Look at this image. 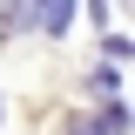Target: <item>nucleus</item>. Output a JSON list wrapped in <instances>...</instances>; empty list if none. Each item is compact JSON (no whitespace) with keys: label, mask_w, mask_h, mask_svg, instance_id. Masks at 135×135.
I'll return each mask as SVG.
<instances>
[{"label":"nucleus","mask_w":135,"mask_h":135,"mask_svg":"<svg viewBox=\"0 0 135 135\" xmlns=\"http://www.w3.org/2000/svg\"><path fill=\"white\" fill-rule=\"evenodd\" d=\"M74 135H108V128H101V122H81V128H74Z\"/></svg>","instance_id":"7ed1b4c3"},{"label":"nucleus","mask_w":135,"mask_h":135,"mask_svg":"<svg viewBox=\"0 0 135 135\" xmlns=\"http://www.w3.org/2000/svg\"><path fill=\"white\" fill-rule=\"evenodd\" d=\"M20 20H27V7H20V0H0V34H14Z\"/></svg>","instance_id":"f03ea898"},{"label":"nucleus","mask_w":135,"mask_h":135,"mask_svg":"<svg viewBox=\"0 0 135 135\" xmlns=\"http://www.w3.org/2000/svg\"><path fill=\"white\" fill-rule=\"evenodd\" d=\"M68 20H74V0H34L27 7V27H41V34H61Z\"/></svg>","instance_id":"f257e3e1"}]
</instances>
